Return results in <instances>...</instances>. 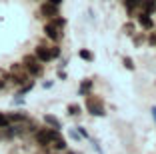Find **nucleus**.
Returning a JSON list of instances; mask_svg holds the SVG:
<instances>
[{
  "mask_svg": "<svg viewBox=\"0 0 156 154\" xmlns=\"http://www.w3.org/2000/svg\"><path fill=\"white\" fill-rule=\"evenodd\" d=\"M64 24L66 20L64 18H60V16H56V18H52L50 22H46L44 24V34L46 38H50L52 42H60L62 40V34H64Z\"/></svg>",
  "mask_w": 156,
  "mask_h": 154,
  "instance_id": "nucleus-1",
  "label": "nucleus"
},
{
  "mask_svg": "<svg viewBox=\"0 0 156 154\" xmlns=\"http://www.w3.org/2000/svg\"><path fill=\"white\" fill-rule=\"evenodd\" d=\"M44 122H46V126L52 128V130H58V132L62 130V122H60L54 114H44Z\"/></svg>",
  "mask_w": 156,
  "mask_h": 154,
  "instance_id": "nucleus-6",
  "label": "nucleus"
},
{
  "mask_svg": "<svg viewBox=\"0 0 156 154\" xmlns=\"http://www.w3.org/2000/svg\"><path fill=\"white\" fill-rule=\"evenodd\" d=\"M22 66H24V70H26L28 76H42V72H44L42 62L36 58V56H30V54L22 58Z\"/></svg>",
  "mask_w": 156,
  "mask_h": 154,
  "instance_id": "nucleus-2",
  "label": "nucleus"
},
{
  "mask_svg": "<svg viewBox=\"0 0 156 154\" xmlns=\"http://www.w3.org/2000/svg\"><path fill=\"white\" fill-rule=\"evenodd\" d=\"M86 108L92 116H106V108H104V102H102L98 96H88L86 100Z\"/></svg>",
  "mask_w": 156,
  "mask_h": 154,
  "instance_id": "nucleus-3",
  "label": "nucleus"
},
{
  "mask_svg": "<svg viewBox=\"0 0 156 154\" xmlns=\"http://www.w3.org/2000/svg\"><path fill=\"white\" fill-rule=\"evenodd\" d=\"M50 146L56 150V152H64V150H66V140L62 138V136H60V132L54 136V140L50 142Z\"/></svg>",
  "mask_w": 156,
  "mask_h": 154,
  "instance_id": "nucleus-8",
  "label": "nucleus"
},
{
  "mask_svg": "<svg viewBox=\"0 0 156 154\" xmlns=\"http://www.w3.org/2000/svg\"><path fill=\"white\" fill-rule=\"evenodd\" d=\"M78 56H80L82 60H86V62H92V60H94L92 52H90V50H86V48H82V50H80V52H78Z\"/></svg>",
  "mask_w": 156,
  "mask_h": 154,
  "instance_id": "nucleus-15",
  "label": "nucleus"
},
{
  "mask_svg": "<svg viewBox=\"0 0 156 154\" xmlns=\"http://www.w3.org/2000/svg\"><path fill=\"white\" fill-rule=\"evenodd\" d=\"M68 134H70V138H72L74 142H78V140H80V134H78V130H74V128H70V132H68Z\"/></svg>",
  "mask_w": 156,
  "mask_h": 154,
  "instance_id": "nucleus-18",
  "label": "nucleus"
},
{
  "mask_svg": "<svg viewBox=\"0 0 156 154\" xmlns=\"http://www.w3.org/2000/svg\"><path fill=\"white\" fill-rule=\"evenodd\" d=\"M68 154H76V152H68Z\"/></svg>",
  "mask_w": 156,
  "mask_h": 154,
  "instance_id": "nucleus-26",
  "label": "nucleus"
},
{
  "mask_svg": "<svg viewBox=\"0 0 156 154\" xmlns=\"http://www.w3.org/2000/svg\"><path fill=\"white\" fill-rule=\"evenodd\" d=\"M122 62H124V66L128 68V70H134V68H136V66H134V62H132V58H130V56H124V60H122Z\"/></svg>",
  "mask_w": 156,
  "mask_h": 154,
  "instance_id": "nucleus-17",
  "label": "nucleus"
},
{
  "mask_svg": "<svg viewBox=\"0 0 156 154\" xmlns=\"http://www.w3.org/2000/svg\"><path fill=\"white\" fill-rule=\"evenodd\" d=\"M56 134H58V130H52V128H40V130H36L34 138H36V144H38V146L46 148V146L54 140Z\"/></svg>",
  "mask_w": 156,
  "mask_h": 154,
  "instance_id": "nucleus-4",
  "label": "nucleus"
},
{
  "mask_svg": "<svg viewBox=\"0 0 156 154\" xmlns=\"http://www.w3.org/2000/svg\"><path fill=\"white\" fill-rule=\"evenodd\" d=\"M138 24H140L144 30H150V28L154 26V22H152V18H150V14H148V12H142L140 16H138Z\"/></svg>",
  "mask_w": 156,
  "mask_h": 154,
  "instance_id": "nucleus-9",
  "label": "nucleus"
},
{
  "mask_svg": "<svg viewBox=\"0 0 156 154\" xmlns=\"http://www.w3.org/2000/svg\"><path fill=\"white\" fill-rule=\"evenodd\" d=\"M6 80H8V78H6L4 74H0V90H2V88L6 86Z\"/></svg>",
  "mask_w": 156,
  "mask_h": 154,
  "instance_id": "nucleus-20",
  "label": "nucleus"
},
{
  "mask_svg": "<svg viewBox=\"0 0 156 154\" xmlns=\"http://www.w3.org/2000/svg\"><path fill=\"white\" fill-rule=\"evenodd\" d=\"M66 110H68L70 116H78V114L82 112V108H80V104H76V102H72V104L66 106Z\"/></svg>",
  "mask_w": 156,
  "mask_h": 154,
  "instance_id": "nucleus-14",
  "label": "nucleus"
},
{
  "mask_svg": "<svg viewBox=\"0 0 156 154\" xmlns=\"http://www.w3.org/2000/svg\"><path fill=\"white\" fill-rule=\"evenodd\" d=\"M124 32H126V34H132V26H130V24H128V26H124Z\"/></svg>",
  "mask_w": 156,
  "mask_h": 154,
  "instance_id": "nucleus-23",
  "label": "nucleus"
},
{
  "mask_svg": "<svg viewBox=\"0 0 156 154\" xmlns=\"http://www.w3.org/2000/svg\"><path fill=\"white\" fill-rule=\"evenodd\" d=\"M78 134H80V136H84V138H90V136H88V132L84 130V128H78Z\"/></svg>",
  "mask_w": 156,
  "mask_h": 154,
  "instance_id": "nucleus-21",
  "label": "nucleus"
},
{
  "mask_svg": "<svg viewBox=\"0 0 156 154\" xmlns=\"http://www.w3.org/2000/svg\"><path fill=\"white\" fill-rule=\"evenodd\" d=\"M140 6H142V10L148 12V14H152L156 10V2L154 0H140Z\"/></svg>",
  "mask_w": 156,
  "mask_h": 154,
  "instance_id": "nucleus-12",
  "label": "nucleus"
},
{
  "mask_svg": "<svg viewBox=\"0 0 156 154\" xmlns=\"http://www.w3.org/2000/svg\"><path fill=\"white\" fill-rule=\"evenodd\" d=\"M34 56H36V58L40 60L42 64H46V62H50V60H54L50 46H44V44H38V46H36V50H34Z\"/></svg>",
  "mask_w": 156,
  "mask_h": 154,
  "instance_id": "nucleus-5",
  "label": "nucleus"
},
{
  "mask_svg": "<svg viewBox=\"0 0 156 154\" xmlns=\"http://www.w3.org/2000/svg\"><path fill=\"white\" fill-rule=\"evenodd\" d=\"M46 2H50V4H54V6H60V4H62V0H46Z\"/></svg>",
  "mask_w": 156,
  "mask_h": 154,
  "instance_id": "nucleus-22",
  "label": "nucleus"
},
{
  "mask_svg": "<svg viewBox=\"0 0 156 154\" xmlns=\"http://www.w3.org/2000/svg\"><path fill=\"white\" fill-rule=\"evenodd\" d=\"M40 12L44 14V16H48V18H56V16H60V14H58V6L50 4V2H44L42 8H40Z\"/></svg>",
  "mask_w": 156,
  "mask_h": 154,
  "instance_id": "nucleus-7",
  "label": "nucleus"
},
{
  "mask_svg": "<svg viewBox=\"0 0 156 154\" xmlns=\"http://www.w3.org/2000/svg\"><path fill=\"white\" fill-rule=\"evenodd\" d=\"M50 50H52V56H54V58H58V56H60V46H50Z\"/></svg>",
  "mask_w": 156,
  "mask_h": 154,
  "instance_id": "nucleus-19",
  "label": "nucleus"
},
{
  "mask_svg": "<svg viewBox=\"0 0 156 154\" xmlns=\"http://www.w3.org/2000/svg\"><path fill=\"white\" fill-rule=\"evenodd\" d=\"M152 116H154V120H156V106H152Z\"/></svg>",
  "mask_w": 156,
  "mask_h": 154,
  "instance_id": "nucleus-25",
  "label": "nucleus"
},
{
  "mask_svg": "<svg viewBox=\"0 0 156 154\" xmlns=\"http://www.w3.org/2000/svg\"><path fill=\"white\" fill-rule=\"evenodd\" d=\"M10 124H20V122H28V114L26 112H10Z\"/></svg>",
  "mask_w": 156,
  "mask_h": 154,
  "instance_id": "nucleus-10",
  "label": "nucleus"
},
{
  "mask_svg": "<svg viewBox=\"0 0 156 154\" xmlns=\"http://www.w3.org/2000/svg\"><path fill=\"white\" fill-rule=\"evenodd\" d=\"M138 6H140V0H124V8L128 12H134Z\"/></svg>",
  "mask_w": 156,
  "mask_h": 154,
  "instance_id": "nucleus-13",
  "label": "nucleus"
},
{
  "mask_svg": "<svg viewBox=\"0 0 156 154\" xmlns=\"http://www.w3.org/2000/svg\"><path fill=\"white\" fill-rule=\"evenodd\" d=\"M92 88H94V82L92 80H82V84H80V88H78V94L80 96H90Z\"/></svg>",
  "mask_w": 156,
  "mask_h": 154,
  "instance_id": "nucleus-11",
  "label": "nucleus"
},
{
  "mask_svg": "<svg viewBox=\"0 0 156 154\" xmlns=\"http://www.w3.org/2000/svg\"><path fill=\"white\" fill-rule=\"evenodd\" d=\"M150 44H152V46H156V34H154V36H150Z\"/></svg>",
  "mask_w": 156,
  "mask_h": 154,
  "instance_id": "nucleus-24",
  "label": "nucleus"
},
{
  "mask_svg": "<svg viewBox=\"0 0 156 154\" xmlns=\"http://www.w3.org/2000/svg\"><path fill=\"white\" fill-rule=\"evenodd\" d=\"M6 126H10V118H8V114L0 112V130H2V128H6Z\"/></svg>",
  "mask_w": 156,
  "mask_h": 154,
  "instance_id": "nucleus-16",
  "label": "nucleus"
}]
</instances>
